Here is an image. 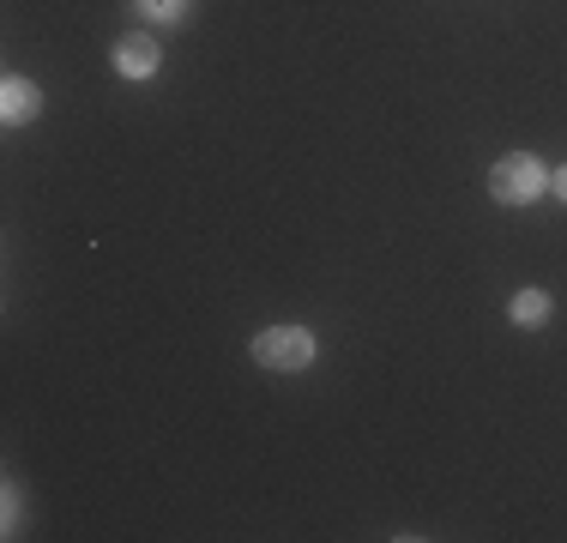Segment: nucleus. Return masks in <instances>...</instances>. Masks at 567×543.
<instances>
[{
  "instance_id": "nucleus-5",
  "label": "nucleus",
  "mask_w": 567,
  "mask_h": 543,
  "mask_svg": "<svg viewBox=\"0 0 567 543\" xmlns=\"http://www.w3.org/2000/svg\"><path fill=\"white\" fill-rule=\"evenodd\" d=\"M544 315H549V296L544 290H519V296H513V320H519V326H537Z\"/></svg>"
},
{
  "instance_id": "nucleus-7",
  "label": "nucleus",
  "mask_w": 567,
  "mask_h": 543,
  "mask_svg": "<svg viewBox=\"0 0 567 543\" xmlns=\"http://www.w3.org/2000/svg\"><path fill=\"white\" fill-rule=\"evenodd\" d=\"M556 194L567 199V170H556Z\"/></svg>"
},
{
  "instance_id": "nucleus-3",
  "label": "nucleus",
  "mask_w": 567,
  "mask_h": 543,
  "mask_svg": "<svg viewBox=\"0 0 567 543\" xmlns=\"http://www.w3.org/2000/svg\"><path fill=\"white\" fill-rule=\"evenodd\" d=\"M115 66H121L127 79H145V73L157 66V43H152V37H127V43L115 49Z\"/></svg>"
},
{
  "instance_id": "nucleus-6",
  "label": "nucleus",
  "mask_w": 567,
  "mask_h": 543,
  "mask_svg": "<svg viewBox=\"0 0 567 543\" xmlns=\"http://www.w3.org/2000/svg\"><path fill=\"white\" fill-rule=\"evenodd\" d=\"M152 19H182V0H140Z\"/></svg>"
},
{
  "instance_id": "nucleus-4",
  "label": "nucleus",
  "mask_w": 567,
  "mask_h": 543,
  "mask_svg": "<svg viewBox=\"0 0 567 543\" xmlns=\"http://www.w3.org/2000/svg\"><path fill=\"white\" fill-rule=\"evenodd\" d=\"M31 109H37V91L24 85V79H7V91H0V115H7V121H31Z\"/></svg>"
},
{
  "instance_id": "nucleus-2",
  "label": "nucleus",
  "mask_w": 567,
  "mask_h": 543,
  "mask_svg": "<svg viewBox=\"0 0 567 543\" xmlns=\"http://www.w3.org/2000/svg\"><path fill=\"white\" fill-rule=\"evenodd\" d=\"M489 187H495V199H507V206H525V199L544 194V163L537 157H502L495 175H489Z\"/></svg>"
},
{
  "instance_id": "nucleus-1",
  "label": "nucleus",
  "mask_w": 567,
  "mask_h": 543,
  "mask_svg": "<svg viewBox=\"0 0 567 543\" xmlns=\"http://www.w3.org/2000/svg\"><path fill=\"white\" fill-rule=\"evenodd\" d=\"M308 357H315V338L302 326H272V332L254 338V362L260 369H308Z\"/></svg>"
}]
</instances>
